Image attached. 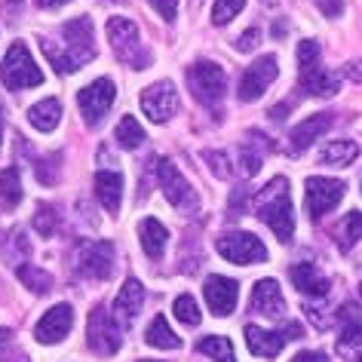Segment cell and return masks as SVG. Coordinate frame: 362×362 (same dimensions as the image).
<instances>
[{
  "instance_id": "c3c4849f",
  "label": "cell",
  "mask_w": 362,
  "mask_h": 362,
  "mask_svg": "<svg viewBox=\"0 0 362 362\" xmlns=\"http://www.w3.org/2000/svg\"><path fill=\"white\" fill-rule=\"evenodd\" d=\"M359 295H362V283H359Z\"/></svg>"
},
{
  "instance_id": "7bdbcfd3",
  "label": "cell",
  "mask_w": 362,
  "mask_h": 362,
  "mask_svg": "<svg viewBox=\"0 0 362 362\" xmlns=\"http://www.w3.org/2000/svg\"><path fill=\"white\" fill-rule=\"evenodd\" d=\"M71 4V0H37V6H43V10H56V6H65Z\"/></svg>"
},
{
  "instance_id": "277c9868",
  "label": "cell",
  "mask_w": 362,
  "mask_h": 362,
  "mask_svg": "<svg viewBox=\"0 0 362 362\" xmlns=\"http://www.w3.org/2000/svg\"><path fill=\"white\" fill-rule=\"evenodd\" d=\"M107 40H111V49L120 56L126 65L132 68H148L151 56L141 49V40H139V28H135L132 19H123V16H114L107 22Z\"/></svg>"
},
{
  "instance_id": "f35d334b",
  "label": "cell",
  "mask_w": 362,
  "mask_h": 362,
  "mask_svg": "<svg viewBox=\"0 0 362 362\" xmlns=\"http://www.w3.org/2000/svg\"><path fill=\"white\" fill-rule=\"evenodd\" d=\"M261 43V31L258 28H249L246 34H240V40H237V49L240 52H252Z\"/></svg>"
},
{
  "instance_id": "52a82bcc",
  "label": "cell",
  "mask_w": 362,
  "mask_h": 362,
  "mask_svg": "<svg viewBox=\"0 0 362 362\" xmlns=\"http://www.w3.org/2000/svg\"><path fill=\"white\" fill-rule=\"evenodd\" d=\"M215 249L224 261H233V264H261V261H267V246L255 233L246 230L224 233V237L215 240Z\"/></svg>"
},
{
  "instance_id": "ab89813d",
  "label": "cell",
  "mask_w": 362,
  "mask_h": 362,
  "mask_svg": "<svg viewBox=\"0 0 362 362\" xmlns=\"http://www.w3.org/2000/svg\"><path fill=\"white\" fill-rule=\"evenodd\" d=\"M316 6L322 10V16L334 19V16H341V10H344V0H316Z\"/></svg>"
},
{
  "instance_id": "d6a6232c",
  "label": "cell",
  "mask_w": 362,
  "mask_h": 362,
  "mask_svg": "<svg viewBox=\"0 0 362 362\" xmlns=\"http://www.w3.org/2000/svg\"><path fill=\"white\" fill-rule=\"evenodd\" d=\"M175 316L185 325H200V320H203L200 307H197V301H194L191 295H178L175 298Z\"/></svg>"
},
{
  "instance_id": "8992f818",
  "label": "cell",
  "mask_w": 362,
  "mask_h": 362,
  "mask_svg": "<svg viewBox=\"0 0 362 362\" xmlns=\"http://www.w3.org/2000/svg\"><path fill=\"white\" fill-rule=\"evenodd\" d=\"M74 270L83 279H107L114 270V246L107 240H86L74 252Z\"/></svg>"
},
{
  "instance_id": "83f0119b",
  "label": "cell",
  "mask_w": 362,
  "mask_h": 362,
  "mask_svg": "<svg viewBox=\"0 0 362 362\" xmlns=\"http://www.w3.org/2000/svg\"><path fill=\"white\" fill-rule=\"evenodd\" d=\"M197 350L206 353V356L215 359V362H237V356H233V344L228 338H221V334H206V338L197 344Z\"/></svg>"
},
{
  "instance_id": "7c38bea8",
  "label": "cell",
  "mask_w": 362,
  "mask_h": 362,
  "mask_svg": "<svg viewBox=\"0 0 362 362\" xmlns=\"http://www.w3.org/2000/svg\"><path fill=\"white\" fill-rule=\"evenodd\" d=\"M276 74H279L276 56H261L258 62H252L240 77V89H237L240 102H255V98H261L264 89L276 80Z\"/></svg>"
},
{
  "instance_id": "681fc988",
  "label": "cell",
  "mask_w": 362,
  "mask_h": 362,
  "mask_svg": "<svg viewBox=\"0 0 362 362\" xmlns=\"http://www.w3.org/2000/svg\"><path fill=\"white\" fill-rule=\"evenodd\" d=\"M10 4H19V0H10Z\"/></svg>"
},
{
  "instance_id": "f1b7e54d",
  "label": "cell",
  "mask_w": 362,
  "mask_h": 362,
  "mask_svg": "<svg viewBox=\"0 0 362 362\" xmlns=\"http://www.w3.org/2000/svg\"><path fill=\"white\" fill-rule=\"evenodd\" d=\"M0 197H4L6 209H16L22 203V181H19V169H4L0 172Z\"/></svg>"
},
{
  "instance_id": "4dcf8cb0",
  "label": "cell",
  "mask_w": 362,
  "mask_h": 362,
  "mask_svg": "<svg viewBox=\"0 0 362 362\" xmlns=\"http://www.w3.org/2000/svg\"><path fill=\"white\" fill-rule=\"evenodd\" d=\"M19 279L31 288L34 295H47L49 288H52V276L47 274V270L34 267V264H22V267H19Z\"/></svg>"
},
{
  "instance_id": "30bf717a",
  "label": "cell",
  "mask_w": 362,
  "mask_h": 362,
  "mask_svg": "<svg viewBox=\"0 0 362 362\" xmlns=\"http://www.w3.org/2000/svg\"><path fill=\"white\" fill-rule=\"evenodd\" d=\"M114 98H117V89H114L111 80H107V77L93 80L86 89H80V93H77V105H80V114H83V120L89 126L102 123V117L107 114V107L114 105Z\"/></svg>"
},
{
  "instance_id": "60d3db41",
  "label": "cell",
  "mask_w": 362,
  "mask_h": 362,
  "mask_svg": "<svg viewBox=\"0 0 362 362\" xmlns=\"http://www.w3.org/2000/svg\"><path fill=\"white\" fill-rule=\"evenodd\" d=\"M10 347H13V332L10 329H0V362H6V356H10Z\"/></svg>"
},
{
  "instance_id": "74e56055",
  "label": "cell",
  "mask_w": 362,
  "mask_h": 362,
  "mask_svg": "<svg viewBox=\"0 0 362 362\" xmlns=\"http://www.w3.org/2000/svg\"><path fill=\"white\" fill-rule=\"evenodd\" d=\"M206 160H209V166H212V172H215L218 178H228V175H230V166H224V163H228V157H224V153L209 151V153H206Z\"/></svg>"
},
{
  "instance_id": "ba28073f",
  "label": "cell",
  "mask_w": 362,
  "mask_h": 362,
  "mask_svg": "<svg viewBox=\"0 0 362 362\" xmlns=\"http://www.w3.org/2000/svg\"><path fill=\"white\" fill-rule=\"evenodd\" d=\"M187 86L197 102L203 105H218L228 89V77L215 62H197L194 68H187Z\"/></svg>"
},
{
  "instance_id": "ac0fdd59",
  "label": "cell",
  "mask_w": 362,
  "mask_h": 362,
  "mask_svg": "<svg viewBox=\"0 0 362 362\" xmlns=\"http://www.w3.org/2000/svg\"><path fill=\"white\" fill-rule=\"evenodd\" d=\"M252 310L264 316H283L286 301L276 279H258L255 283V288H252Z\"/></svg>"
},
{
  "instance_id": "e0dca14e",
  "label": "cell",
  "mask_w": 362,
  "mask_h": 362,
  "mask_svg": "<svg viewBox=\"0 0 362 362\" xmlns=\"http://www.w3.org/2000/svg\"><path fill=\"white\" fill-rule=\"evenodd\" d=\"M332 120H334L332 114H313V117H307L304 123H298L292 129V135H288V148H292V153H301V151L310 148L320 135L329 132Z\"/></svg>"
},
{
  "instance_id": "1f68e13d",
  "label": "cell",
  "mask_w": 362,
  "mask_h": 362,
  "mask_svg": "<svg viewBox=\"0 0 362 362\" xmlns=\"http://www.w3.org/2000/svg\"><path fill=\"white\" fill-rule=\"evenodd\" d=\"M40 49L47 52V59H49V65L56 68V74H74V71H77V65L68 56V49L56 47L52 40H40Z\"/></svg>"
},
{
  "instance_id": "7a4b0ae2",
  "label": "cell",
  "mask_w": 362,
  "mask_h": 362,
  "mask_svg": "<svg viewBox=\"0 0 362 362\" xmlns=\"http://www.w3.org/2000/svg\"><path fill=\"white\" fill-rule=\"evenodd\" d=\"M151 163H153V175H157L163 197H166L178 212H187V215L200 212V197H197V191L187 185V178L175 169V163L166 160V157H153Z\"/></svg>"
},
{
  "instance_id": "8d00e7d4",
  "label": "cell",
  "mask_w": 362,
  "mask_h": 362,
  "mask_svg": "<svg viewBox=\"0 0 362 362\" xmlns=\"http://www.w3.org/2000/svg\"><path fill=\"white\" fill-rule=\"evenodd\" d=\"M151 6L157 10L166 22H175V13H178V0H151Z\"/></svg>"
},
{
  "instance_id": "9a60e30c",
  "label": "cell",
  "mask_w": 362,
  "mask_h": 362,
  "mask_svg": "<svg viewBox=\"0 0 362 362\" xmlns=\"http://www.w3.org/2000/svg\"><path fill=\"white\" fill-rule=\"evenodd\" d=\"M71 325H74V310H71V304H56L43 313V320L37 325H34V338L40 344H59V341L68 338Z\"/></svg>"
},
{
  "instance_id": "3957f363",
  "label": "cell",
  "mask_w": 362,
  "mask_h": 362,
  "mask_svg": "<svg viewBox=\"0 0 362 362\" xmlns=\"http://www.w3.org/2000/svg\"><path fill=\"white\" fill-rule=\"evenodd\" d=\"M0 83L6 89H28V86H40L43 74L40 68L34 65L28 47L22 40H16L10 49H6L4 62H0Z\"/></svg>"
},
{
  "instance_id": "d6986e66",
  "label": "cell",
  "mask_w": 362,
  "mask_h": 362,
  "mask_svg": "<svg viewBox=\"0 0 362 362\" xmlns=\"http://www.w3.org/2000/svg\"><path fill=\"white\" fill-rule=\"evenodd\" d=\"M141 304H144V286L139 283V279H126L120 295H117V301H114L117 320H120L123 325H132V320L141 313Z\"/></svg>"
},
{
  "instance_id": "836d02e7",
  "label": "cell",
  "mask_w": 362,
  "mask_h": 362,
  "mask_svg": "<svg viewBox=\"0 0 362 362\" xmlns=\"http://www.w3.org/2000/svg\"><path fill=\"white\" fill-rule=\"evenodd\" d=\"M243 6H246V0H215V6H212V22H215V25H228L233 16H240Z\"/></svg>"
},
{
  "instance_id": "4fadbf2b",
  "label": "cell",
  "mask_w": 362,
  "mask_h": 362,
  "mask_svg": "<svg viewBox=\"0 0 362 362\" xmlns=\"http://www.w3.org/2000/svg\"><path fill=\"white\" fill-rule=\"evenodd\" d=\"M304 329L298 322H288L283 332H267V329H258V325H246V344L255 356H264V359H274L279 350L286 347V341H295L301 338Z\"/></svg>"
},
{
  "instance_id": "8fae6325",
  "label": "cell",
  "mask_w": 362,
  "mask_h": 362,
  "mask_svg": "<svg viewBox=\"0 0 362 362\" xmlns=\"http://www.w3.org/2000/svg\"><path fill=\"white\" fill-rule=\"evenodd\" d=\"M141 111L151 117L153 123H169L178 111V89L172 80H160V83H151L141 93Z\"/></svg>"
},
{
  "instance_id": "bcb514c9",
  "label": "cell",
  "mask_w": 362,
  "mask_h": 362,
  "mask_svg": "<svg viewBox=\"0 0 362 362\" xmlns=\"http://www.w3.org/2000/svg\"><path fill=\"white\" fill-rule=\"evenodd\" d=\"M350 362H362V350H359V353H356V356H353Z\"/></svg>"
},
{
  "instance_id": "5bb4252c",
  "label": "cell",
  "mask_w": 362,
  "mask_h": 362,
  "mask_svg": "<svg viewBox=\"0 0 362 362\" xmlns=\"http://www.w3.org/2000/svg\"><path fill=\"white\" fill-rule=\"evenodd\" d=\"M62 34L68 40V56L77 68H83L86 62L95 59V37H93V19L89 16H80V19L68 22L62 28Z\"/></svg>"
},
{
  "instance_id": "d590c367",
  "label": "cell",
  "mask_w": 362,
  "mask_h": 362,
  "mask_svg": "<svg viewBox=\"0 0 362 362\" xmlns=\"http://www.w3.org/2000/svg\"><path fill=\"white\" fill-rule=\"evenodd\" d=\"M240 169H243V175H255L261 169V153L252 151L249 144H243V151H240Z\"/></svg>"
},
{
  "instance_id": "2e32d148",
  "label": "cell",
  "mask_w": 362,
  "mask_h": 362,
  "mask_svg": "<svg viewBox=\"0 0 362 362\" xmlns=\"http://www.w3.org/2000/svg\"><path fill=\"white\" fill-rule=\"evenodd\" d=\"M203 292H206V304H209V310L215 316H230L240 298V286L228 276H209Z\"/></svg>"
},
{
  "instance_id": "d4e9b609",
  "label": "cell",
  "mask_w": 362,
  "mask_h": 362,
  "mask_svg": "<svg viewBox=\"0 0 362 362\" xmlns=\"http://www.w3.org/2000/svg\"><path fill=\"white\" fill-rule=\"evenodd\" d=\"M144 341H148L151 347H157V350H178L181 347V338L169 329L166 316H153L148 332H144Z\"/></svg>"
},
{
  "instance_id": "cb8c5ba5",
  "label": "cell",
  "mask_w": 362,
  "mask_h": 362,
  "mask_svg": "<svg viewBox=\"0 0 362 362\" xmlns=\"http://www.w3.org/2000/svg\"><path fill=\"white\" fill-rule=\"evenodd\" d=\"M28 120L34 129H40V132H52L59 126L62 120V105H59V98H43V102H37L28 111Z\"/></svg>"
},
{
  "instance_id": "44dd1931",
  "label": "cell",
  "mask_w": 362,
  "mask_h": 362,
  "mask_svg": "<svg viewBox=\"0 0 362 362\" xmlns=\"http://www.w3.org/2000/svg\"><path fill=\"white\" fill-rule=\"evenodd\" d=\"M95 197L111 215L120 212V200H123V175L120 172H111V169L98 172L95 175Z\"/></svg>"
},
{
  "instance_id": "ffe728a7",
  "label": "cell",
  "mask_w": 362,
  "mask_h": 362,
  "mask_svg": "<svg viewBox=\"0 0 362 362\" xmlns=\"http://www.w3.org/2000/svg\"><path fill=\"white\" fill-rule=\"evenodd\" d=\"M288 276H292V283L298 286L301 295H313V298L329 295V279L316 270L313 261H298V264L288 270Z\"/></svg>"
},
{
  "instance_id": "9c48e42d",
  "label": "cell",
  "mask_w": 362,
  "mask_h": 362,
  "mask_svg": "<svg viewBox=\"0 0 362 362\" xmlns=\"http://www.w3.org/2000/svg\"><path fill=\"white\" fill-rule=\"evenodd\" d=\"M344 194H347V185L338 178H322V175H313L307 178V212H310V218H322V215H329L334 206L344 200Z\"/></svg>"
},
{
  "instance_id": "7402d4cb",
  "label": "cell",
  "mask_w": 362,
  "mask_h": 362,
  "mask_svg": "<svg viewBox=\"0 0 362 362\" xmlns=\"http://www.w3.org/2000/svg\"><path fill=\"white\" fill-rule=\"evenodd\" d=\"M301 89L307 95H320V98H332L341 89L338 74H329L320 65L313 68H301Z\"/></svg>"
},
{
  "instance_id": "b9f144b4",
  "label": "cell",
  "mask_w": 362,
  "mask_h": 362,
  "mask_svg": "<svg viewBox=\"0 0 362 362\" xmlns=\"http://www.w3.org/2000/svg\"><path fill=\"white\" fill-rule=\"evenodd\" d=\"M292 362H329V356L320 353V350H304V353H298Z\"/></svg>"
},
{
  "instance_id": "6da1fadb",
  "label": "cell",
  "mask_w": 362,
  "mask_h": 362,
  "mask_svg": "<svg viewBox=\"0 0 362 362\" xmlns=\"http://www.w3.org/2000/svg\"><path fill=\"white\" fill-rule=\"evenodd\" d=\"M255 215L276 233L279 243H288L295 233V212H292V197H288V181L276 175L270 185H264L255 197Z\"/></svg>"
},
{
  "instance_id": "603a6c76",
  "label": "cell",
  "mask_w": 362,
  "mask_h": 362,
  "mask_svg": "<svg viewBox=\"0 0 362 362\" xmlns=\"http://www.w3.org/2000/svg\"><path fill=\"white\" fill-rule=\"evenodd\" d=\"M139 240H141V249L148 258H163L166 252V240H169V230L163 228L157 218H144L139 224Z\"/></svg>"
},
{
  "instance_id": "7dc6e473",
  "label": "cell",
  "mask_w": 362,
  "mask_h": 362,
  "mask_svg": "<svg viewBox=\"0 0 362 362\" xmlns=\"http://www.w3.org/2000/svg\"><path fill=\"white\" fill-rule=\"evenodd\" d=\"M141 362H157V359H141Z\"/></svg>"
},
{
  "instance_id": "f6af8a7d",
  "label": "cell",
  "mask_w": 362,
  "mask_h": 362,
  "mask_svg": "<svg viewBox=\"0 0 362 362\" xmlns=\"http://www.w3.org/2000/svg\"><path fill=\"white\" fill-rule=\"evenodd\" d=\"M0 139H4V107H0Z\"/></svg>"
},
{
  "instance_id": "4316f807",
  "label": "cell",
  "mask_w": 362,
  "mask_h": 362,
  "mask_svg": "<svg viewBox=\"0 0 362 362\" xmlns=\"http://www.w3.org/2000/svg\"><path fill=\"white\" fill-rule=\"evenodd\" d=\"M362 240V212H347L338 224V249L350 252Z\"/></svg>"
},
{
  "instance_id": "484cf974",
  "label": "cell",
  "mask_w": 362,
  "mask_h": 362,
  "mask_svg": "<svg viewBox=\"0 0 362 362\" xmlns=\"http://www.w3.org/2000/svg\"><path fill=\"white\" fill-rule=\"evenodd\" d=\"M359 157V144L356 141H329L320 151V160L325 166H350Z\"/></svg>"
},
{
  "instance_id": "5b68a950",
  "label": "cell",
  "mask_w": 362,
  "mask_h": 362,
  "mask_svg": "<svg viewBox=\"0 0 362 362\" xmlns=\"http://www.w3.org/2000/svg\"><path fill=\"white\" fill-rule=\"evenodd\" d=\"M86 341L93 353L98 356H114L123 344V332L117 325V316L107 310L105 304H98L93 313H89V322H86Z\"/></svg>"
},
{
  "instance_id": "ee69618b",
  "label": "cell",
  "mask_w": 362,
  "mask_h": 362,
  "mask_svg": "<svg viewBox=\"0 0 362 362\" xmlns=\"http://www.w3.org/2000/svg\"><path fill=\"white\" fill-rule=\"evenodd\" d=\"M347 74L353 80H362V62H350V68H347Z\"/></svg>"
},
{
  "instance_id": "e575fe53",
  "label": "cell",
  "mask_w": 362,
  "mask_h": 362,
  "mask_svg": "<svg viewBox=\"0 0 362 362\" xmlns=\"http://www.w3.org/2000/svg\"><path fill=\"white\" fill-rule=\"evenodd\" d=\"M59 228V212H52V206H40L37 215H34V230L40 237H52Z\"/></svg>"
},
{
  "instance_id": "f546056e",
  "label": "cell",
  "mask_w": 362,
  "mask_h": 362,
  "mask_svg": "<svg viewBox=\"0 0 362 362\" xmlns=\"http://www.w3.org/2000/svg\"><path fill=\"white\" fill-rule=\"evenodd\" d=\"M117 141H120V148L126 151H135V148H141L144 144V129L139 126V120L135 117H123L120 123H117Z\"/></svg>"
}]
</instances>
